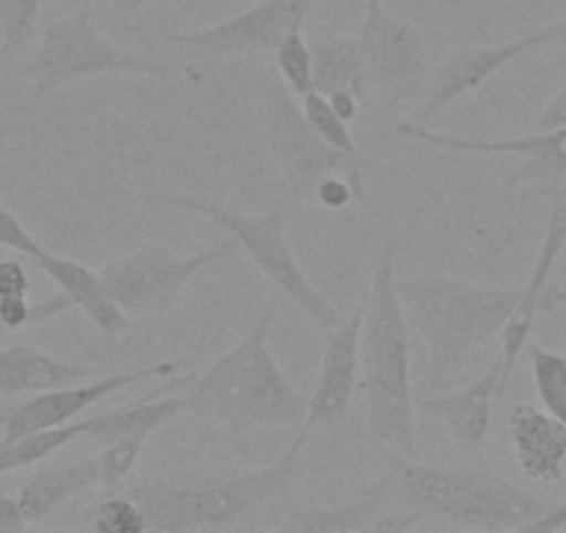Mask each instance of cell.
Here are the masks:
<instances>
[{"instance_id":"cell-1","label":"cell","mask_w":566,"mask_h":533,"mask_svg":"<svg viewBox=\"0 0 566 533\" xmlns=\"http://www.w3.org/2000/svg\"><path fill=\"white\" fill-rule=\"evenodd\" d=\"M275 309L187 384V415L242 437L259 428H295L308 417V397L277 367L270 351Z\"/></svg>"},{"instance_id":"cell-2","label":"cell","mask_w":566,"mask_h":533,"mask_svg":"<svg viewBox=\"0 0 566 533\" xmlns=\"http://www.w3.org/2000/svg\"><path fill=\"white\" fill-rule=\"evenodd\" d=\"M395 261V242H384L373 266V284L367 290L358 364H361L369 439L386 450L417 456L411 325H408L400 292H397Z\"/></svg>"},{"instance_id":"cell-3","label":"cell","mask_w":566,"mask_h":533,"mask_svg":"<svg viewBox=\"0 0 566 533\" xmlns=\"http://www.w3.org/2000/svg\"><path fill=\"white\" fill-rule=\"evenodd\" d=\"M380 481L391 511H411L419 520H444L467 531H514L549 511L547 500L481 467L419 464L413 456L389 450Z\"/></svg>"},{"instance_id":"cell-4","label":"cell","mask_w":566,"mask_h":533,"mask_svg":"<svg viewBox=\"0 0 566 533\" xmlns=\"http://www.w3.org/2000/svg\"><path fill=\"white\" fill-rule=\"evenodd\" d=\"M314 428L303 422L286 453L270 467L226 475L145 478L130 489V498L148 516V531H220L231 527L253 509L281 498L297 472L303 448Z\"/></svg>"},{"instance_id":"cell-5","label":"cell","mask_w":566,"mask_h":533,"mask_svg":"<svg viewBox=\"0 0 566 533\" xmlns=\"http://www.w3.org/2000/svg\"><path fill=\"white\" fill-rule=\"evenodd\" d=\"M408 325L431 356L433 384H444L475 351L503 334L522 286H483L448 275L397 281Z\"/></svg>"},{"instance_id":"cell-6","label":"cell","mask_w":566,"mask_h":533,"mask_svg":"<svg viewBox=\"0 0 566 533\" xmlns=\"http://www.w3.org/2000/svg\"><path fill=\"white\" fill-rule=\"evenodd\" d=\"M259 108L264 123V139L270 148L277 173L286 178L297 198L312 200L319 181L331 176H345L350 181L358 206H367V181L364 170L378 167V161L347 156L331 148L314 134L303 106L295 101L292 90L281 81L277 70H266L259 84Z\"/></svg>"},{"instance_id":"cell-7","label":"cell","mask_w":566,"mask_h":533,"mask_svg":"<svg viewBox=\"0 0 566 533\" xmlns=\"http://www.w3.org/2000/svg\"><path fill=\"white\" fill-rule=\"evenodd\" d=\"M156 206H170V209H187L195 215L206 217L217 228L228 233L239 244L244 255L259 266V273L270 281L281 295L297 306V312L306 314L312 323L323 331H334L342 323V314L319 295L317 286L308 281L306 270L297 261L290 239H286V217L281 211H261V215H248V211L228 209L217 200L187 198V195H156Z\"/></svg>"},{"instance_id":"cell-8","label":"cell","mask_w":566,"mask_h":533,"mask_svg":"<svg viewBox=\"0 0 566 533\" xmlns=\"http://www.w3.org/2000/svg\"><path fill=\"white\" fill-rule=\"evenodd\" d=\"M178 70L172 64L123 51L97 31L90 3L75 14L53 20L42 31L34 56L25 64V75L40 92H53L64 84L95 75H154L172 79Z\"/></svg>"},{"instance_id":"cell-9","label":"cell","mask_w":566,"mask_h":533,"mask_svg":"<svg viewBox=\"0 0 566 533\" xmlns=\"http://www.w3.org/2000/svg\"><path fill=\"white\" fill-rule=\"evenodd\" d=\"M237 253L239 244L233 239L214 244L209 250H200L195 255H178L165 242H148L103 264L101 281L106 286L108 297L128 317L167 314L200 270L220 264V261L231 259Z\"/></svg>"},{"instance_id":"cell-10","label":"cell","mask_w":566,"mask_h":533,"mask_svg":"<svg viewBox=\"0 0 566 533\" xmlns=\"http://www.w3.org/2000/svg\"><path fill=\"white\" fill-rule=\"evenodd\" d=\"M367 81L389 106L413 101L428 84V45L417 25L395 18L380 0H364L361 34Z\"/></svg>"},{"instance_id":"cell-11","label":"cell","mask_w":566,"mask_h":533,"mask_svg":"<svg viewBox=\"0 0 566 533\" xmlns=\"http://www.w3.org/2000/svg\"><path fill=\"white\" fill-rule=\"evenodd\" d=\"M314 0H259L248 12L198 31H170L161 40L178 48L217 53V56H255L272 53L290 31L301 29Z\"/></svg>"},{"instance_id":"cell-12","label":"cell","mask_w":566,"mask_h":533,"mask_svg":"<svg viewBox=\"0 0 566 533\" xmlns=\"http://www.w3.org/2000/svg\"><path fill=\"white\" fill-rule=\"evenodd\" d=\"M395 128L400 137L422 143L428 148L475 156H520L522 165L511 173V181L516 184H555L566 176V125L555 130H542V134L533 130L531 137L520 139L455 137V134H439V130L424 128L411 119H397Z\"/></svg>"},{"instance_id":"cell-13","label":"cell","mask_w":566,"mask_h":533,"mask_svg":"<svg viewBox=\"0 0 566 533\" xmlns=\"http://www.w3.org/2000/svg\"><path fill=\"white\" fill-rule=\"evenodd\" d=\"M167 375H176V362H156L148 364V367L125 369V373L112 375L103 373L101 378L86 380V384L78 380V384L36 391V395H31L23 404L9 406L7 437L3 439H18L25 437V433L62 428L67 426V422H73L78 415H84L86 409H92L95 404L106 400L114 391L125 389V386L130 384H139V380L167 378Z\"/></svg>"},{"instance_id":"cell-14","label":"cell","mask_w":566,"mask_h":533,"mask_svg":"<svg viewBox=\"0 0 566 533\" xmlns=\"http://www.w3.org/2000/svg\"><path fill=\"white\" fill-rule=\"evenodd\" d=\"M566 244V200L560 192V181L549 184V220H547V233H544V242L538 248L536 266H533L531 281L522 286V297L516 303L514 314L505 323L503 328V347H500V389L505 391L509 378L514 375L516 362H520L522 351H525L527 339H531V331L536 325V317L542 312H553L560 303V290H549V275H553V266L558 261L560 250Z\"/></svg>"},{"instance_id":"cell-15","label":"cell","mask_w":566,"mask_h":533,"mask_svg":"<svg viewBox=\"0 0 566 533\" xmlns=\"http://www.w3.org/2000/svg\"><path fill=\"white\" fill-rule=\"evenodd\" d=\"M555 36H558V25H547V29H538L533 34L520 36V40L503 42V45L478 48L467 45V42L455 45L424 84V117L442 114L450 103L481 90L492 75L509 67L514 59L525 56L527 51H536L542 45H553Z\"/></svg>"},{"instance_id":"cell-16","label":"cell","mask_w":566,"mask_h":533,"mask_svg":"<svg viewBox=\"0 0 566 533\" xmlns=\"http://www.w3.org/2000/svg\"><path fill=\"white\" fill-rule=\"evenodd\" d=\"M364 314H367V290H364L361 301L353 309L350 317H345L334 331H328L317 380H314V389L308 395L306 422L312 428L336 426L347 411V406H350L358 369H361L358 345H361Z\"/></svg>"},{"instance_id":"cell-17","label":"cell","mask_w":566,"mask_h":533,"mask_svg":"<svg viewBox=\"0 0 566 533\" xmlns=\"http://www.w3.org/2000/svg\"><path fill=\"white\" fill-rule=\"evenodd\" d=\"M500 395H503V389H500V364L494 358L492 367L483 369L481 378H475L464 389L453 391V395L422 397L419 409L439 417L461 450L475 453L486 442L489 428H492L494 400Z\"/></svg>"},{"instance_id":"cell-18","label":"cell","mask_w":566,"mask_h":533,"mask_svg":"<svg viewBox=\"0 0 566 533\" xmlns=\"http://www.w3.org/2000/svg\"><path fill=\"white\" fill-rule=\"evenodd\" d=\"M509 433L516 461L531 481L555 483L566 464V426L549 411L516 404L509 415Z\"/></svg>"},{"instance_id":"cell-19","label":"cell","mask_w":566,"mask_h":533,"mask_svg":"<svg viewBox=\"0 0 566 533\" xmlns=\"http://www.w3.org/2000/svg\"><path fill=\"white\" fill-rule=\"evenodd\" d=\"M42 273L59 286L62 295L70 297L73 309L84 312V317L95 325L101 334L119 336L130 328V317L108 297L106 286H103L101 273L90 270L81 261L67 259V255H56L42 250L40 259H34Z\"/></svg>"},{"instance_id":"cell-20","label":"cell","mask_w":566,"mask_h":533,"mask_svg":"<svg viewBox=\"0 0 566 533\" xmlns=\"http://www.w3.org/2000/svg\"><path fill=\"white\" fill-rule=\"evenodd\" d=\"M97 375H103L97 367L62 362V358H53L51 353L40 351V347H0V395L3 397L36 395V391L78 384V380L97 378Z\"/></svg>"},{"instance_id":"cell-21","label":"cell","mask_w":566,"mask_h":533,"mask_svg":"<svg viewBox=\"0 0 566 533\" xmlns=\"http://www.w3.org/2000/svg\"><path fill=\"white\" fill-rule=\"evenodd\" d=\"M192 375L187 378L167 380L165 389L154 391L150 397H139L136 404L119 406V409H108L103 415L90 417L86 422L84 439L95 445H108L114 439L125 437V433H156L159 428H165L167 422L178 420L181 415H187V397L184 395H167V391L184 389L189 384Z\"/></svg>"},{"instance_id":"cell-22","label":"cell","mask_w":566,"mask_h":533,"mask_svg":"<svg viewBox=\"0 0 566 533\" xmlns=\"http://www.w3.org/2000/svg\"><path fill=\"white\" fill-rule=\"evenodd\" d=\"M95 487H101V470H97L95 456H90V459H75L34 470L20 483L18 500L29 525H40L48 516L56 514L62 505H67L75 494Z\"/></svg>"},{"instance_id":"cell-23","label":"cell","mask_w":566,"mask_h":533,"mask_svg":"<svg viewBox=\"0 0 566 533\" xmlns=\"http://www.w3.org/2000/svg\"><path fill=\"white\" fill-rule=\"evenodd\" d=\"M312 70L314 90L331 95V92H353L364 101L369 92L367 64L358 36H342L328 29H317L312 34Z\"/></svg>"},{"instance_id":"cell-24","label":"cell","mask_w":566,"mask_h":533,"mask_svg":"<svg viewBox=\"0 0 566 533\" xmlns=\"http://www.w3.org/2000/svg\"><path fill=\"white\" fill-rule=\"evenodd\" d=\"M389 492L386 483L375 481L367 494L356 498L345 505H312V509L292 511L286 520L277 522L281 531L297 533H350V531H373L375 520L389 514Z\"/></svg>"},{"instance_id":"cell-25","label":"cell","mask_w":566,"mask_h":533,"mask_svg":"<svg viewBox=\"0 0 566 533\" xmlns=\"http://www.w3.org/2000/svg\"><path fill=\"white\" fill-rule=\"evenodd\" d=\"M86 422H67L62 428H51V431L25 433L18 439H3L0 442V475L14 470H25V467H36L70 442L84 437Z\"/></svg>"},{"instance_id":"cell-26","label":"cell","mask_w":566,"mask_h":533,"mask_svg":"<svg viewBox=\"0 0 566 533\" xmlns=\"http://www.w3.org/2000/svg\"><path fill=\"white\" fill-rule=\"evenodd\" d=\"M531 356L533 384H536L538 400L544 409L566 426V353H555L542 347L538 342L527 339L525 345Z\"/></svg>"},{"instance_id":"cell-27","label":"cell","mask_w":566,"mask_h":533,"mask_svg":"<svg viewBox=\"0 0 566 533\" xmlns=\"http://www.w3.org/2000/svg\"><path fill=\"white\" fill-rule=\"evenodd\" d=\"M42 0H0V56L18 59L40 34Z\"/></svg>"},{"instance_id":"cell-28","label":"cell","mask_w":566,"mask_h":533,"mask_svg":"<svg viewBox=\"0 0 566 533\" xmlns=\"http://www.w3.org/2000/svg\"><path fill=\"white\" fill-rule=\"evenodd\" d=\"M275 56V70L281 81L292 90L295 97H306L314 90V70H312V45L306 42V34L301 29L290 31L283 36L281 45L272 51Z\"/></svg>"},{"instance_id":"cell-29","label":"cell","mask_w":566,"mask_h":533,"mask_svg":"<svg viewBox=\"0 0 566 533\" xmlns=\"http://www.w3.org/2000/svg\"><path fill=\"white\" fill-rule=\"evenodd\" d=\"M301 101L308 125H312L314 134H317L323 143H328L331 148L342 150V154L347 156H358L356 139H353L350 134V123H345V119L334 112V106H331L328 97H325L323 92L312 90L306 97H301Z\"/></svg>"},{"instance_id":"cell-30","label":"cell","mask_w":566,"mask_h":533,"mask_svg":"<svg viewBox=\"0 0 566 533\" xmlns=\"http://www.w3.org/2000/svg\"><path fill=\"white\" fill-rule=\"evenodd\" d=\"M150 439V433H125V437L114 439V442L103 445L97 459V470H101V487L114 489L130 475V470L139 461L145 442Z\"/></svg>"},{"instance_id":"cell-31","label":"cell","mask_w":566,"mask_h":533,"mask_svg":"<svg viewBox=\"0 0 566 533\" xmlns=\"http://www.w3.org/2000/svg\"><path fill=\"white\" fill-rule=\"evenodd\" d=\"M92 527L97 533H145L148 516L130 494H108L92 509Z\"/></svg>"},{"instance_id":"cell-32","label":"cell","mask_w":566,"mask_h":533,"mask_svg":"<svg viewBox=\"0 0 566 533\" xmlns=\"http://www.w3.org/2000/svg\"><path fill=\"white\" fill-rule=\"evenodd\" d=\"M0 248L18 250V253L29 255L31 261L40 259L42 250H45L36 242L34 233L23 226V220L14 211H9L7 206H0Z\"/></svg>"},{"instance_id":"cell-33","label":"cell","mask_w":566,"mask_h":533,"mask_svg":"<svg viewBox=\"0 0 566 533\" xmlns=\"http://www.w3.org/2000/svg\"><path fill=\"white\" fill-rule=\"evenodd\" d=\"M312 200H317L323 209L339 211L345 209V206H350V200H356V195H353L350 181H347L345 176H331L325 178V181H319V187L314 189Z\"/></svg>"},{"instance_id":"cell-34","label":"cell","mask_w":566,"mask_h":533,"mask_svg":"<svg viewBox=\"0 0 566 533\" xmlns=\"http://www.w3.org/2000/svg\"><path fill=\"white\" fill-rule=\"evenodd\" d=\"M31 279L23 261L0 259V297L29 295Z\"/></svg>"},{"instance_id":"cell-35","label":"cell","mask_w":566,"mask_h":533,"mask_svg":"<svg viewBox=\"0 0 566 533\" xmlns=\"http://www.w3.org/2000/svg\"><path fill=\"white\" fill-rule=\"evenodd\" d=\"M564 125H566V81L558 86V92L549 97L547 106L538 112L533 130L542 134V130H555V128H564Z\"/></svg>"},{"instance_id":"cell-36","label":"cell","mask_w":566,"mask_h":533,"mask_svg":"<svg viewBox=\"0 0 566 533\" xmlns=\"http://www.w3.org/2000/svg\"><path fill=\"white\" fill-rule=\"evenodd\" d=\"M29 527L20 500L12 494H0V533H18Z\"/></svg>"},{"instance_id":"cell-37","label":"cell","mask_w":566,"mask_h":533,"mask_svg":"<svg viewBox=\"0 0 566 533\" xmlns=\"http://www.w3.org/2000/svg\"><path fill=\"white\" fill-rule=\"evenodd\" d=\"M325 97H328V103L334 106V112L339 114L345 123L353 125L358 119V114H361L364 101L358 95H353V92H331V95H325Z\"/></svg>"},{"instance_id":"cell-38","label":"cell","mask_w":566,"mask_h":533,"mask_svg":"<svg viewBox=\"0 0 566 533\" xmlns=\"http://www.w3.org/2000/svg\"><path fill=\"white\" fill-rule=\"evenodd\" d=\"M112 7L123 23H134L142 14V9H145V0H112Z\"/></svg>"},{"instance_id":"cell-39","label":"cell","mask_w":566,"mask_h":533,"mask_svg":"<svg viewBox=\"0 0 566 533\" xmlns=\"http://www.w3.org/2000/svg\"><path fill=\"white\" fill-rule=\"evenodd\" d=\"M555 59L553 64L566 73V23H558V36H555Z\"/></svg>"},{"instance_id":"cell-40","label":"cell","mask_w":566,"mask_h":533,"mask_svg":"<svg viewBox=\"0 0 566 533\" xmlns=\"http://www.w3.org/2000/svg\"><path fill=\"white\" fill-rule=\"evenodd\" d=\"M7 420H9V406H0V442L7 437Z\"/></svg>"},{"instance_id":"cell-41","label":"cell","mask_w":566,"mask_h":533,"mask_svg":"<svg viewBox=\"0 0 566 533\" xmlns=\"http://www.w3.org/2000/svg\"><path fill=\"white\" fill-rule=\"evenodd\" d=\"M560 303H566V290H560Z\"/></svg>"},{"instance_id":"cell-42","label":"cell","mask_w":566,"mask_h":533,"mask_svg":"<svg viewBox=\"0 0 566 533\" xmlns=\"http://www.w3.org/2000/svg\"><path fill=\"white\" fill-rule=\"evenodd\" d=\"M0 334H7V328H3V323H0Z\"/></svg>"}]
</instances>
